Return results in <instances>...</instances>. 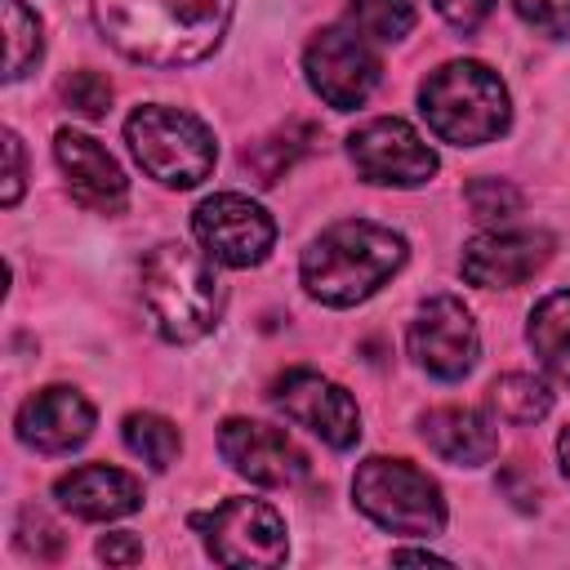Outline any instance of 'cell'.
Here are the masks:
<instances>
[{
  "label": "cell",
  "mask_w": 570,
  "mask_h": 570,
  "mask_svg": "<svg viewBox=\"0 0 570 570\" xmlns=\"http://www.w3.org/2000/svg\"><path fill=\"white\" fill-rule=\"evenodd\" d=\"M476 352H481L476 321L459 298L436 294L414 312V321H410V356L432 379H445V383L463 379L476 365Z\"/></svg>",
  "instance_id": "7c38bea8"
},
{
  "label": "cell",
  "mask_w": 570,
  "mask_h": 570,
  "mask_svg": "<svg viewBox=\"0 0 570 570\" xmlns=\"http://www.w3.org/2000/svg\"><path fill=\"white\" fill-rule=\"evenodd\" d=\"M419 111L428 129L454 147L494 142L512 120L503 80L485 62H472V58L428 71V80L419 85Z\"/></svg>",
  "instance_id": "277c9868"
},
{
  "label": "cell",
  "mask_w": 570,
  "mask_h": 570,
  "mask_svg": "<svg viewBox=\"0 0 570 570\" xmlns=\"http://www.w3.org/2000/svg\"><path fill=\"white\" fill-rule=\"evenodd\" d=\"M120 436H125L129 454H138V459H142L147 468H156V472H165V468L178 459V450H183L178 428H174L165 414H151V410L129 414L125 428H120Z\"/></svg>",
  "instance_id": "44dd1931"
},
{
  "label": "cell",
  "mask_w": 570,
  "mask_h": 570,
  "mask_svg": "<svg viewBox=\"0 0 570 570\" xmlns=\"http://www.w3.org/2000/svg\"><path fill=\"white\" fill-rule=\"evenodd\" d=\"M303 71H307V85L321 94V102H330L334 111H352L374 94L383 62L370 36H361L352 22H334L307 40Z\"/></svg>",
  "instance_id": "ba28073f"
},
{
  "label": "cell",
  "mask_w": 570,
  "mask_h": 570,
  "mask_svg": "<svg viewBox=\"0 0 570 570\" xmlns=\"http://www.w3.org/2000/svg\"><path fill=\"white\" fill-rule=\"evenodd\" d=\"M525 338H530L539 365L557 383H570V289H557V294L534 303Z\"/></svg>",
  "instance_id": "d6986e66"
},
{
  "label": "cell",
  "mask_w": 570,
  "mask_h": 570,
  "mask_svg": "<svg viewBox=\"0 0 570 570\" xmlns=\"http://www.w3.org/2000/svg\"><path fill=\"white\" fill-rule=\"evenodd\" d=\"M209 263V254L178 240H165L142 258V303L169 343H196L218 325L223 289Z\"/></svg>",
  "instance_id": "3957f363"
},
{
  "label": "cell",
  "mask_w": 570,
  "mask_h": 570,
  "mask_svg": "<svg viewBox=\"0 0 570 570\" xmlns=\"http://www.w3.org/2000/svg\"><path fill=\"white\" fill-rule=\"evenodd\" d=\"M347 156L365 183L383 187H419L436 174V151L396 116H379L352 129Z\"/></svg>",
  "instance_id": "30bf717a"
},
{
  "label": "cell",
  "mask_w": 570,
  "mask_h": 570,
  "mask_svg": "<svg viewBox=\"0 0 570 570\" xmlns=\"http://www.w3.org/2000/svg\"><path fill=\"white\" fill-rule=\"evenodd\" d=\"M303 151V142H294V134H272V138H263V142H254V147H245L240 151V165L245 169H254V178L258 183H276L289 165H294V156Z\"/></svg>",
  "instance_id": "d4e9b609"
},
{
  "label": "cell",
  "mask_w": 570,
  "mask_h": 570,
  "mask_svg": "<svg viewBox=\"0 0 570 570\" xmlns=\"http://www.w3.org/2000/svg\"><path fill=\"white\" fill-rule=\"evenodd\" d=\"M218 454L240 472L249 476L254 485H298L307 476V454L272 423H258V419H227L218 428Z\"/></svg>",
  "instance_id": "5bb4252c"
},
{
  "label": "cell",
  "mask_w": 570,
  "mask_h": 570,
  "mask_svg": "<svg viewBox=\"0 0 570 570\" xmlns=\"http://www.w3.org/2000/svg\"><path fill=\"white\" fill-rule=\"evenodd\" d=\"M352 499L370 521H379L392 534L432 539L445 530L441 485L410 459H383V454L365 459L352 476Z\"/></svg>",
  "instance_id": "8992f818"
},
{
  "label": "cell",
  "mask_w": 570,
  "mask_h": 570,
  "mask_svg": "<svg viewBox=\"0 0 570 570\" xmlns=\"http://www.w3.org/2000/svg\"><path fill=\"white\" fill-rule=\"evenodd\" d=\"M392 561H396V566H445V557H436V552H414V548L392 552Z\"/></svg>",
  "instance_id": "1f68e13d"
},
{
  "label": "cell",
  "mask_w": 570,
  "mask_h": 570,
  "mask_svg": "<svg viewBox=\"0 0 570 570\" xmlns=\"http://www.w3.org/2000/svg\"><path fill=\"white\" fill-rule=\"evenodd\" d=\"M463 200H468L472 218H476V223H490V227H494V223L517 218V214H521V205H525V196H521L508 178H476V183H468Z\"/></svg>",
  "instance_id": "cb8c5ba5"
},
{
  "label": "cell",
  "mask_w": 570,
  "mask_h": 570,
  "mask_svg": "<svg viewBox=\"0 0 570 570\" xmlns=\"http://www.w3.org/2000/svg\"><path fill=\"white\" fill-rule=\"evenodd\" d=\"M557 459H561V472L570 476V423H566V432L557 436Z\"/></svg>",
  "instance_id": "d6a6232c"
},
{
  "label": "cell",
  "mask_w": 570,
  "mask_h": 570,
  "mask_svg": "<svg viewBox=\"0 0 570 570\" xmlns=\"http://www.w3.org/2000/svg\"><path fill=\"white\" fill-rule=\"evenodd\" d=\"M94 432V405L76 387H40L18 410V436L40 454H71Z\"/></svg>",
  "instance_id": "2e32d148"
},
{
  "label": "cell",
  "mask_w": 570,
  "mask_h": 570,
  "mask_svg": "<svg viewBox=\"0 0 570 570\" xmlns=\"http://www.w3.org/2000/svg\"><path fill=\"white\" fill-rule=\"evenodd\" d=\"M0 9H4V31H9V49H4V80H22V76L40 62V49H45L40 18H36L22 0H0Z\"/></svg>",
  "instance_id": "7402d4cb"
},
{
  "label": "cell",
  "mask_w": 570,
  "mask_h": 570,
  "mask_svg": "<svg viewBox=\"0 0 570 570\" xmlns=\"http://www.w3.org/2000/svg\"><path fill=\"white\" fill-rule=\"evenodd\" d=\"M125 142L142 165V174L156 178L160 187H196L200 178H209L218 160V142L209 125L191 111L160 107V102L138 107L125 120Z\"/></svg>",
  "instance_id": "5b68a950"
},
{
  "label": "cell",
  "mask_w": 570,
  "mask_h": 570,
  "mask_svg": "<svg viewBox=\"0 0 570 570\" xmlns=\"http://www.w3.org/2000/svg\"><path fill=\"white\" fill-rule=\"evenodd\" d=\"M272 401L285 410V419H294L298 428L316 432L334 450H352L361 441V410H356V401L334 379H325L316 370H285L272 383Z\"/></svg>",
  "instance_id": "8fae6325"
},
{
  "label": "cell",
  "mask_w": 570,
  "mask_h": 570,
  "mask_svg": "<svg viewBox=\"0 0 570 570\" xmlns=\"http://www.w3.org/2000/svg\"><path fill=\"white\" fill-rule=\"evenodd\" d=\"M347 22L370 36L374 45H392L405 40L414 27V0H352L347 4Z\"/></svg>",
  "instance_id": "603a6c76"
},
{
  "label": "cell",
  "mask_w": 570,
  "mask_h": 570,
  "mask_svg": "<svg viewBox=\"0 0 570 570\" xmlns=\"http://www.w3.org/2000/svg\"><path fill=\"white\" fill-rule=\"evenodd\" d=\"M405 263V236L370 223V218H343L325 227L298 263V276L307 294L325 307H352L365 303L379 285H387Z\"/></svg>",
  "instance_id": "7a4b0ae2"
},
{
  "label": "cell",
  "mask_w": 570,
  "mask_h": 570,
  "mask_svg": "<svg viewBox=\"0 0 570 570\" xmlns=\"http://www.w3.org/2000/svg\"><path fill=\"white\" fill-rule=\"evenodd\" d=\"M53 156H58V169L67 174V191L94 209V214H120L125 200H129V183H125V169L116 165V156L80 134V129H58L53 138Z\"/></svg>",
  "instance_id": "9a60e30c"
},
{
  "label": "cell",
  "mask_w": 570,
  "mask_h": 570,
  "mask_svg": "<svg viewBox=\"0 0 570 570\" xmlns=\"http://www.w3.org/2000/svg\"><path fill=\"white\" fill-rule=\"evenodd\" d=\"M419 432L432 445V454H441L445 463H459V468H481L499 450L494 423L472 405H436L419 419Z\"/></svg>",
  "instance_id": "ac0fdd59"
},
{
  "label": "cell",
  "mask_w": 570,
  "mask_h": 570,
  "mask_svg": "<svg viewBox=\"0 0 570 570\" xmlns=\"http://www.w3.org/2000/svg\"><path fill=\"white\" fill-rule=\"evenodd\" d=\"M191 232L205 245V254L223 267H258L276 240L272 214L240 191H218L200 200L191 214Z\"/></svg>",
  "instance_id": "9c48e42d"
},
{
  "label": "cell",
  "mask_w": 570,
  "mask_h": 570,
  "mask_svg": "<svg viewBox=\"0 0 570 570\" xmlns=\"http://www.w3.org/2000/svg\"><path fill=\"white\" fill-rule=\"evenodd\" d=\"M58 503L80 517V521H116V517H129L142 508V485L138 476L120 472V468H107V463H85V468H71L67 476H58L53 485Z\"/></svg>",
  "instance_id": "e0dca14e"
},
{
  "label": "cell",
  "mask_w": 570,
  "mask_h": 570,
  "mask_svg": "<svg viewBox=\"0 0 570 570\" xmlns=\"http://www.w3.org/2000/svg\"><path fill=\"white\" fill-rule=\"evenodd\" d=\"M4 160H9V169H4V205L13 209L18 205V196H22V183H27V160H22V138L9 129L4 134Z\"/></svg>",
  "instance_id": "f546056e"
},
{
  "label": "cell",
  "mask_w": 570,
  "mask_h": 570,
  "mask_svg": "<svg viewBox=\"0 0 570 570\" xmlns=\"http://www.w3.org/2000/svg\"><path fill=\"white\" fill-rule=\"evenodd\" d=\"M18 543H22L31 557H40V561H53V557L62 552V534H58V525L45 521L36 508H27V512L18 517Z\"/></svg>",
  "instance_id": "83f0119b"
},
{
  "label": "cell",
  "mask_w": 570,
  "mask_h": 570,
  "mask_svg": "<svg viewBox=\"0 0 570 570\" xmlns=\"http://www.w3.org/2000/svg\"><path fill=\"white\" fill-rule=\"evenodd\" d=\"M517 18L543 36H570V0H512Z\"/></svg>",
  "instance_id": "4316f807"
},
{
  "label": "cell",
  "mask_w": 570,
  "mask_h": 570,
  "mask_svg": "<svg viewBox=\"0 0 570 570\" xmlns=\"http://www.w3.org/2000/svg\"><path fill=\"white\" fill-rule=\"evenodd\" d=\"M552 258V236L534 232V227H494L481 232L463 245L459 272L468 285L476 289H512L521 281H530L543 263Z\"/></svg>",
  "instance_id": "4fadbf2b"
},
{
  "label": "cell",
  "mask_w": 570,
  "mask_h": 570,
  "mask_svg": "<svg viewBox=\"0 0 570 570\" xmlns=\"http://www.w3.org/2000/svg\"><path fill=\"white\" fill-rule=\"evenodd\" d=\"M490 405H494V414H499L503 423L525 428V423H539V419L552 410V392H548V383L534 379V374H503V379H494V387H490Z\"/></svg>",
  "instance_id": "ffe728a7"
},
{
  "label": "cell",
  "mask_w": 570,
  "mask_h": 570,
  "mask_svg": "<svg viewBox=\"0 0 570 570\" xmlns=\"http://www.w3.org/2000/svg\"><path fill=\"white\" fill-rule=\"evenodd\" d=\"M94 22L134 62L187 67L218 49L232 0H94Z\"/></svg>",
  "instance_id": "6da1fadb"
},
{
  "label": "cell",
  "mask_w": 570,
  "mask_h": 570,
  "mask_svg": "<svg viewBox=\"0 0 570 570\" xmlns=\"http://www.w3.org/2000/svg\"><path fill=\"white\" fill-rule=\"evenodd\" d=\"M191 530L218 566H281L289 557L285 521L263 499H227L214 512H196Z\"/></svg>",
  "instance_id": "52a82bcc"
},
{
  "label": "cell",
  "mask_w": 570,
  "mask_h": 570,
  "mask_svg": "<svg viewBox=\"0 0 570 570\" xmlns=\"http://www.w3.org/2000/svg\"><path fill=\"white\" fill-rule=\"evenodd\" d=\"M432 4L454 31H476L494 9V0H432Z\"/></svg>",
  "instance_id": "f1b7e54d"
},
{
  "label": "cell",
  "mask_w": 570,
  "mask_h": 570,
  "mask_svg": "<svg viewBox=\"0 0 570 570\" xmlns=\"http://www.w3.org/2000/svg\"><path fill=\"white\" fill-rule=\"evenodd\" d=\"M62 102H67L76 116L98 120V116H107V107H111V85H107V76H98V71H71V76L62 80Z\"/></svg>",
  "instance_id": "484cf974"
},
{
  "label": "cell",
  "mask_w": 570,
  "mask_h": 570,
  "mask_svg": "<svg viewBox=\"0 0 570 570\" xmlns=\"http://www.w3.org/2000/svg\"><path fill=\"white\" fill-rule=\"evenodd\" d=\"M98 557L107 566H134V561H142V543L134 534H107V539H98Z\"/></svg>",
  "instance_id": "4dcf8cb0"
}]
</instances>
